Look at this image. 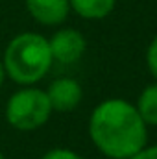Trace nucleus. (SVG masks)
<instances>
[{
  "instance_id": "obj_10",
  "label": "nucleus",
  "mask_w": 157,
  "mask_h": 159,
  "mask_svg": "<svg viewBox=\"0 0 157 159\" xmlns=\"http://www.w3.org/2000/svg\"><path fill=\"white\" fill-rule=\"evenodd\" d=\"M41 159H83L78 152L69 150V148H52L48 150Z\"/></svg>"
},
{
  "instance_id": "obj_13",
  "label": "nucleus",
  "mask_w": 157,
  "mask_h": 159,
  "mask_svg": "<svg viewBox=\"0 0 157 159\" xmlns=\"http://www.w3.org/2000/svg\"><path fill=\"white\" fill-rule=\"evenodd\" d=\"M0 159H6L4 157V154H2V150H0Z\"/></svg>"
},
{
  "instance_id": "obj_12",
  "label": "nucleus",
  "mask_w": 157,
  "mask_h": 159,
  "mask_svg": "<svg viewBox=\"0 0 157 159\" xmlns=\"http://www.w3.org/2000/svg\"><path fill=\"white\" fill-rule=\"evenodd\" d=\"M4 80H6V69H4V63L0 59V87L4 85Z\"/></svg>"
},
{
  "instance_id": "obj_5",
  "label": "nucleus",
  "mask_w": 157,
  "mask_h": 159,
  "mask_svg": "<svg viewBox=\"0 0 157 159\" xmlns=\"http://www.w3.org/2000/svg\"><path fill=\"white\" fill-rule=\"evenodd\" d=\"M46 96L50 100L52 111H72L76 109L83 98V91L78 80L74 78H57L54 80L48 89H46Z\"/></svg>"
},
{
  "instance_id": "obj_2",
  "label": "nucleus",
  "mask_w": 157,
  "mask_h": 159,
  "mask_svg": "<svg viewBox=\"0 0 157 159\" xmlns=\"http://www.w3.org/2000/svg\"><path fill=\"white\" fill-rule=\"evenodd\" d=\"M6 76L19 85H34L44 78L54 63L48 39L35 32H24L7 43L2 57Z\"/></svg>"
},
{
  "instance_id": "obj_7",
  "label": "nucleus",
  "mask_w": 157,
  "mask_h": 159,
  "mask_svg": "<svg viewBox=\"0 0 157 159\" xmlns=\"http://www.w3.org/2000/svg\"><path fill=\"white\" fill-rule=\"evenodd\" d=\"M70 11H74L81 19L100 20L113 13L117 0H69Z\"/></svg>"
},
{
  "instance_id": "obj_9",
  "label": "nucleus",
  "mask_w": 157,
  "mask_h": 159,
  "mask_svg": "<svg viewBox=\"0 0 157 159\" xmlns=\"http://www.w3.org/2000/svg\"><path fill=\"white\" fill-rule=\"evenodd\" d=\"M146 67H148L150 74L157 80V34L146 48Z\"/></svg>"
},
{
  "instance_id": "obj_3",
  "label": "nucleus",
  "mask_w": 157,
  "mask_h": 159,
  "mask_svg": "<svg viewBox=\"0 0 157 159\" xmlns=\"http://www.w3.org/2000/svg\"><path fill=\"white\" fill-rule=\"evenodd\" d=\"M52 115L46 91L26 85L13 93L6 106V120L19 131H34L44 126Z\"/></svg>"
},
{
  "instance_id": "obj_4",
  "label": "nucleus",
  "mask_w": 157,
  "mask_h": 159,
  "mask_svg": "<svg viewBox=\"0 0 157 159\" xmlns=\"http://www.w3.org/2000/svg\"><path fill=\"white\" fill-rule=\"evenodd\" d=\"M50 52L52 59L61 65H72L81 59V56L87 50V41L83 34L76 28H61L57 30L50 39Z\"/></svg>"
},
{
  "instance_id": "obj_11",
  "label": "nucleus",
  "mask_w": 157,
  "mask_h": 159,
  "mask_svg": "<svg viewBox=\"0 0 157 159\" xmlns=\"http://www.w3.org/2000/svg\"><path fill=\"white\" fill-rule=\"evenodd\" d=\"M129 159H157V144H152V146H144L142 150H139L135 156H131Z\"/></svg>"
},
{
  "instance_id": "obj_6",
  "label": "nucleus",
  "mask_w": 157,
  "mask_h": 159,
  "mask_svg": "<svg viewBox=\"0 0 157 159\" xmlns=\"http://www.w3.org/2000/svg\"><path fill=\"white\" fill-rule=\"evenodd\" d=\"M34 20L43 26H59L70 13L69 0H24Z\"/></svg>"
},
{
  "instance_id": "obj_8",
  "label": "nucleus",
  "mask_w": 157,
  "mask_h": 159,
  "mask_svg": "<svg viewBox=\"0 0 157 159\" xmlns=\"http://www.w3.org/2000/svg\"><path fill=\"white\" fill-rule=\"evenodd\" d=\"M135 107L146 126H157V80L141 91Z\"/></svg>"
},
{
  "instance_id": "obj_1",
  "label": "nucleus",
  "mask_w": 157,
  "mask_h": 159,
  "mask_svg": "<svg viewBox=\"0 0 157 159\" xmlns=\"http://www.w3.org/2000/svg\"><path fill=\"white\" fill-rule=\"evenodd\" d=\"M89 137L107 159H129L148 144V126L126 98L100 102L89 119Z\"/></svg>"
}]
</instances>
